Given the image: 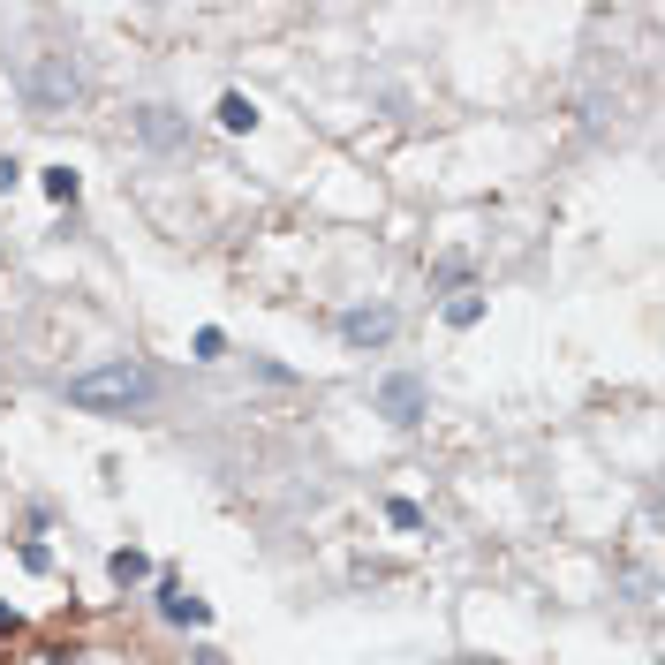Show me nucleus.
<instances>
[{
	"label": "nucleus",
	"mask_w": 665,
	"mask_h": 665,
	"mask_svg": "<svg viewBox=\"0 0 665 665\" xmlns=\"http://www.w3.org/2000/svg\"><path fill=\"white\" fill-rule=\"evenodd\" d=\"M189 356H197V363H220L227 356V333H220V325H205V333L189 341Z\"/></svg>",
	"instance_id": "obj_11"
},
{
	"label": "nucleus",
	"mask_w": 665,
	"mask_h": 665,
	"mask_svg": "<svg viewBox=\"0 0 665 665\" xmlns=\"http://www.w3.org/2000/svg\"><path fill=\"white\" fill-rule=\"evenodd\" d=\"M16 560L31 567V575H53V545H38V537H23V545H16Z\"/></svg>",
	"instance_id": "obj_12"
},
{
	"label": "nucleus",
	"mask_w": 665,
	"mask_h": 665,
	"mask_svg": "<svg viewBox=\"0 0 665 665\" xmlns=\"http://www.w3.org/2000/svg\"><path fill=\"white\" fill-rule=\"evenodd\" d=\"M137 137L167 152V144H189V129L174 121V106H137Z\"/></svg>",
	"instance_id": "obj_6"
},
{
	"label": "nucleus",
	"mask_w": 665,
	"mask_h": 665,
	"mask_svg": "<svg viewBox=\"0 0 665 665\" xmlns=\"http://www.w3.org/2000/svg\"><path fill=\"white\" fill-rule=\"evenodd\" d=\"M393 333H401V318H393L386 303H371V310H348V318H341V341H348V348H386Z\"/></svg>",
	"instance_id": "obj_4"
},
{
	"label": "nucleus",
	"mask_w": 665,
	"mask_h": 665,
	"mask_svg": "<svg viewBox=\"0 0 665 665\" xmlns=\"http://www.w3.org/2000/svg\"><path fill=\"white\" fill-rule=\"evenodd\" d=\"M106 575H114V590H144V582H152L159 567H152V552H137V545H121L114 560H106Z\"/></svg>",
	"instance_id": "obj_7"
},
{
	"label": "nucleus",
	"mask_w": 665,
	"mask_h": 665,
	"mask_svg": "<svg viewBox=\"0 0 665 665\" xmlns=\"http://www.w3.org/2000/svg\"><path fill=\"white\" fill-rule=\"evenodd\" d=\"M454 665H477V658H454Z\"/></svg>",
	"instance_id": "obj_17"
},
{
	"label": "nucleus",
	"mask_w": 665,
	"mask_h": 665,
	"mask_svg": "<svg viewBox=\"0 0 665 665\" xmlns=\"http://www.w3.org/2000/svg\"><path fill=\"white\" fill-rule=\"evenodd\" d=\"M69 409H84V416H144V409H159V378L144 371V363H99V371H84V378H69Z\"/></svg>",
	"instance_id": "obj_1"
},
{
	"label": "nucleus",
	"mask_w": 665,
	"mask_h": 665,
	"mask_svg": "<svg viewBox=\"0 0 665 665\" xmlns=\"http://www.w3.org/2000/svg\"><path fill=\"white\" fill-rule=\"evenodd\" d=\"M220 129H227V137H250V129H257V99L227 91V99H220Z\"/></svg>",
	"instance_id": "obj_8"
},
{
	"label": "nucleus",
	"mask_w": 665,
	"mask_h": 665,
	"mask_svg": "<svg viewBox=\"0 0 665 665\" xmlns=\"http://www.w3.org/2000/svg\"><path fill=\"white\" fill-rule=\"evenodd\" d=\"M378 416H386V424H401V431L424 424V416H431V386H424L416 371H386V378H378Z\"/></svg>",
	"instance_id": "obj_3"
},
{
	"label": "nucleus",
	"mask_w": 665,
	"mask_h": 665,
	"mask_svg": "<svg viewBox=\"0 0 665 665\" xmlns=\"http://www.w3.org/2000/svg\"><path fill=\"white\" fill-rule=\"evenodd\" d=\"M76 91H84V76H76V61H69V53H46V61H38V69L23 76V99H31V114H38V121H53L61 106L76 99Z\"/></svg>",
	"instance_id": "obj_2"
},
{
	"label": "nucleus",
	"mask_w": 665,
	"mask_h": 665,
	"mask_svg": "<svg viewBox=\"0 0 665 665\" xmlns=\"http://www.w3.org/2000/svg\"><path fill=\"white\" fill-rule=\"evenodd\" d=\"M484 318V295H454V303H446V325H477Z\"/></svg>",
	"instance_id": "obj_13"
},
{
	"label": "nucleus",
	"mask_w": 665,
	"mask_h": 665,
	"mask_svg": "<svg viewBox=\"0 0 665 665\" xmlns=\"http://www.w3.org/2000/svg\"><path fill=\"white\" fill-rule=\"evenodd\" d=\"M38 182H46V197H53V205H76V189H84V182H76V167H46Z\"/></svg>",
	"instance_id": "obj_9"
},
{
	"label": "nucleus",
	"mask_w": 665,
	"mask_h": 665,
	"mask_svg": "<svg viewBox=\"0 0 665 665\" xmlns=\"http://www.w3.org/2000/svg\"><path fill=\"white\" fill-rule=\"evenodd\" d=\"M0 628H16V613H8V597H0Z\"/></svg>",
	"instance_id": "obj_16"
},
{
	"label": "nucleus",
	"mask_w": 665,
	"mask_h": 665,
	"mask_svg": "<svg viewBox=\"0 0 665 665\" xmlns=\"http://www.w3.org/2000/svg\"><path fill=\"white\" fill-rule=\"evenodd\" d=\"M159 620H167V628H205V620H212V605H205V597H189L182 590V582H159Z\"/></svg>",
	"instance_id": "obj_5"
},
{
	"label": "nucleus",
	"mask_w": 665,
	"mask_h": 665,
	"mask_svg": "<svg viewBox=\"0 0 665 665\" xmlns=\"http://www.w3.org/2000/svg\"><path fill=\"white\" fill-rule=\"evenodd\" d=\"M46 665H76V650H46Z\"/></svg>",
	"instance_id": "obj_15"
},
{
	"label": "nucleus",
	"mask_w": 665,
	"mask_h": 665,
	"mask_svg": "<svg viewBox=\"0 0 665 665\" xmlns=\"http://www.w3.org/2000/svg\"><path fill=\"white\" fill-rule=\"evenodd\" d=\"M16 182H23V159H16V152H0V197H8Z\"/></svg>",
	"instance_id": "obj_14"
},
{
	"label": "nucleus",
	"mask_w": 665,
	"mask_h": 665,
	"mask_svg": "<svg viewBox=\"0 0 665 665\" xmlns=\"http://www.w3.org/2000/svg\"><path fill=\"white\" fill-rule=\"evenodd\" d=\"M386 522L401 529V537H416V529H424V507H416V499H386Z\"/></svg>",
	"instance_id": "obj_10"
}]
</instances>
